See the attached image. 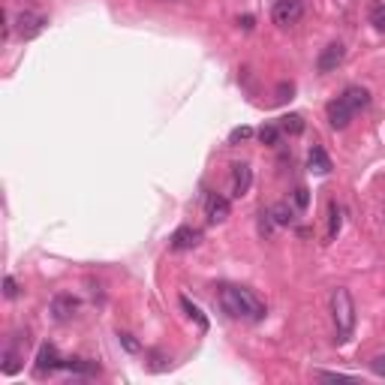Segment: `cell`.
Here are the masks:
<instances>
[{
    "mask_svg": "<svg viewBox=\"0 0 385 385\" xmlns=\"http://www.w3.org/2000/svg\"><path fill=\"white\" fill-rule=\"evenodd\" d=\"M325 114H329V124H331L334 129H346V127L352 124V118H355V112H352L349 105L340 100V96H337V100H331V103H329V109H325Z\"/></svg>",
    "mask_w": 385,
    "mask_h": 385,
    "instance_id": "cell-9",
    "label": "cell"
},
{
    "mask_svg": "<svg viewBox=\"0 0 385 385\" xmlns=\"http://www.w3.org/2000/svg\"><path fill=\"white\" fill-rule=\"evenodd\" d=\"M280 129L289 136H301L304 133V118L301 114H286V118H280Z\"/></svg>",
    "mask_w": 385,
    "mask_h": 385,
    "instance_id": "cell-17",
    "label": "cell"
},
{
    "mask_svg": "<svg viewBox=\"0 0 385 385\" xmlns=\"http://www.w3.org/2000/svg\"><path fill=\"white\" fill-rule=\"evenodd\" d=\"M343 57H346V48H343V43H329L319 52V57H316V70L322 72H334L343 63Z\"/></svg>",
    "mask_w": 385,
    "mask_h": 385,
    "instance_id": "cell-7",
    "label": "cell"
},
{
    "mask_svg": "<svg viewBox=\"0 0 385 385\" xmlns=\"http://www.w3.org/2000/svg\"><path fill=\"white\" fill-rule=\"evenodd\" d=\"M19 352H12V349H6L3 352V373L6 376H12V373H19Z\"/></svg>",
    "mask_w": 385,
    "mask_h": 385,
    "instance_id": "cell-20",
    "label": "cell"
},
{
    "mask_svg": "<svg viewBox=\"0 0 385 385\" xmlns=\"http://www.w3.org/2000/svg\"><path fill=\"white\" fill-rule=\"evenodd\" d=\"M292 91H295L292 85H280V91H277V103H286L292 96Z\"/></svg>",
    "mask_w": 385,
    "mask_h": 385,
    "instance_id": "cell-27",
    "label": "cell"
},
{
    "mask_svg": "<svg viewBox=\"0 0 385 385\" xmlns=\"http://www.w3.org/2000/svg\"><path fill=\"white\" fill-rule=\"evenodd\" d=\"M238 24L244 30H253V15H244V19H238Z\"/></svg>",
    "mask_w": 385,
    "mask_h": 385,
    "instance_id": "cell-29",
    "label": "cell"
},
{
    "mask_svg": "<svg viewBox=\"0 0 385 385\" xmlns=\"http://www.w3.org/2000/svg\"><path fill=\"white\" fill-rule=\"evenodd\" d=\"M220 304H223L226 313L235 316V319H250V322H259V319L265 316V304H262L253 292L238 289V286H226V289L220 292Z\"/></svg>",
    "mask_w": 385,
    "mask_h": 385,
    "instance_id": "cell-1",
    "label": "cell"
},
{
    "mask_svg": "<svg viewBox=\"0 0 385 385\" xmlns=\"http://www.w3.org/2000/svg\"><path fill=\"white\" fill-rule=\"evenodd\" d=\"M271 19L277 28H292L304 19V0H274Z\"/></svg>",
    "mask_w": 385,
    "mask_h": 385,
    "instance_id": "cell-3",
    "label": "cell"
},
{
    "mask_svg": "<svg viewBox=\"0 0 385 385\" xmlns=\"http://www.w3.org/2000/svg\"><path fill=\"white\" fill-rule=\"evenodd\" d=\"M3 295L6 298H15V295H19V283H15V277H3Z\"/></svg>",
    "mask_w": 385,
    "mask_h": 385,
    "instance_id": "cell-23",
    "label": "cell"
},
{
    "mask_svg": "<svg viewBox=\"0 0 385 385\" xmlns=\"http://www.w3.org/2000/svg\"><path fill=\"white\" fill-rule=\"evenodd\" d=\"M199 241H202L199 229L181 226V229H175V235H171V250H193V247H199Z\"/></svg>",
    "mask_w": 385,
    "mask_h": 385,
    "instance_id": "cell-12",
    "label": "cell"
},
{
    "mask_svg": "<svg viewBox=\"0 0 385 385\" xmlns=\"http://www.w3.org/2000/svg\"><path fill=\"white\" fill-rule=\"evenodd\" d=\"M371 24H373V30L385 34V3H379V6H373L371 10Z\"/></svg>",
    "mask_w": 385,
    "mask_h": 385,
    "instance_id": "cell-21",
    "label": "cell"
},
{
    "mask_svg": "<svg viewBox=\"0 0 385 385\" xmlns=\"http://www.w3.org/2000/svg\"><path fill=\"white\" fill-rule=\"evenodd\" d=\"M340 226H343V208H340L337 202H331L329 205V235H325V238H329V241L337 238Z\"/></svg>",
    "mask_w": 385,
    "mask_h": 385,
    "instance_id": "cell-16",
    "label": "cell"
},
{
    "mask_svg": "<svg viewBox=\"0 0 385 385\" xmlns=\"http://www.w3.org/2000/svg\"><path fill=\"white\" fill-rule=\"evenodd\" d=\"M256 136H259V142H262V145L274 147L277 142H280V127H277V124H265V127H262Z\"/></svg>",
    "mask_w": 385,
    "mask_h": 385,
    "instance_id": "cell-18",
    "label": "cell"
},
{
    "mask_svg": "<svg viewBox=\"0 0 385 385\" xmlns=\"http://www.w3.org/2000/svg\"><path fill=\"white\" fill-rule=\"evenodd\" d=\"M271 217H274V223L277 226H292V208H289V205H274V208H271Z\"/></svg>",
    "mask_w": 385,
    "mask_h": 385,
    "instance_id": "cell-19",
    "label": "cell"
},
{
    "mask_svg": "<svg viewBox=\"0 0 385 385\" xmlns=\"http://www.w3.org/2000/svg\"><path fill=\"white\" fill-rule=\"evenodd\" d=\"M371 371H373L376 376H382V379H385V352H382V355H376L373 362H371Z\"/></svg>",
    "mask_w": 385,
    "mask_h": 385,
    "instance_id": "cell-24",
    "label": "cell"
},
{
    "mask_svg": "<svg viewBox=\"0 0 385 385\" xmlns=\"http://www.w3.org/2000/svg\"><path fill=\"white\" fill-rule=\"evenodd\" d=\"M63 371L81 373V376H96V373H100V364H96V362H87V358H67Z\"/></svg>",
    "mask_w": 385,
    "mask_h": 385,
    "instance_id": "cell-14",
    "label": "cell"
},
{
    "mask_svg": "<svg viewBox=\"0 0 385 385\" xmlns=\"http://www.w3.org/2000/svg\"><path fill=\"white\" fill-rule=\"evenodd\" d=\"M322 379H352V376H346V373H319Z\"/></svg>",
    "mask_w": 385,
    "mask_h": 385,
    "instance_id": "cell-28",
    "label": "cell"
},
{
    "mask_svg": "<svg viewBox=\"0 0 385 385\" xmlns=\"http://www.w3.org/2000/svg\"><path fill=\"white\" fill-rule=\"evenodd\" d=\"M205 214H208V223H226L229 214H232V205H229L226 196L211 193L208 202H205Z\"/></svg>",
    "mask_w": 385,
    "mask_h": 385,
    "instance_id": "cell-8",
    "label": "cell"
},
{
    "mask_svg": "<svg viewBox=\"0 0 385 385\" xmlns=\"http://www.w3.org/2000/svg\"><path fill=\"white\" fill-rule=\"evenodd\" d=\"M45 24H48L45 15L24 10V12H19V19H15V30H19L21 39H34V37H39L45 30Z\"/></svg>",
    "mask_w": 385,
    "mask_h": 385,
    "instance_id": "cell-5",
    "label": "cell"
},
{
    "mask_svg": "<svg viewBox=\"0 0 385 385\" xmlns=\"http://www.w3.org/2000/svg\"><path fill=\"white\" fill-rule=\"evenodd\" d=\"M253 187V169L247 163H235L232 166V196L235 199H241V196H247Z\"/></svg>",
    "mask_w": 385,
    "mask_h": 385,
    "instance_id": "cell-10",
    "label": "cell"
},
{
    "mask_svg": "<svg viewBox=\"0 0 385 385\" xmlns=\"http://www.w3.org/2000/svg\"><path fill=\"white\" fill-rule=\"evenodd\" d=\"M307 169L313 171V175H329V171H331V160H329V154H325V147H319V145L310 147Z\"/></svg>",
    "mask_w": 385,
    "mask_h": 385,
    "instance_id": "cell-13",
    "label": "cell"
},
{
    "mask_svg": "<svg viewBox=\"0 0 385 385\" xmlns=\"http://www.w3.org/2000/svg\"><path fill=\"white\" fill-rule=\"evenodd\" d=\"M63 364H67V358H61V352L52 343H43L37 352V373L45 376V373H54V371H63Z\"/></svg>",
    "mask_w": 385,
    "mask_h": 385,
    "instance_id": "cell-6",
    "label": "cell"
},
{
    "mask_svg": "<svg viewBox=\"0 0 385 385\" xmlns=\"http://www.w3.org/2000/svg\"><path fill=\"white\" fill-rule=\"evenodd\" d=\"M250 136H253L250 127H235L232 133H229V145H241V142H247Z\"/></svg>",
    "mask_w": 385,
    "mask_h": 385,
    "instance_id": "cell-22",
    "label": "cell"
},
{
    "mask_svg": "<svg viewBox=\"0 0 385 385\" xmlns=\"http://www.w3.org/2000/svg\"><path fill=\"white\" fill-rule=\"evenodd\" d=\"M118 340H121V346H124L127 352H138V343L133 340V334H118Z\"/></svg>",
    "mask_w": 385,
    "mask_h": 385,
    "instance_id": "cell-25",
    "label": "cell"
},
{
    "mask_svg": "<svg viewBox=\"0 0 385 385\" xmlns=\"http://www.w3.org/2000/svg\"><path fill=\"white\" fill-rule=\"evenodd\" d=\"M331 319H334V331H337V343L349 340L352 329H355V301H352L349 289H343V286H337V289H331Z\"/></svg>",
    "mask_w": 385,
    "mask_h": 385,
    "instance_id": "cell-2",
    "label": "cell"
},
{
    "mask_svg": "<svg viewBox=\"0 0 385 385\" xmlns=\"http://www.w3.org/2000/svg\"><path fill=\"white\" fill-rule=\"evenodd\" d=\"M178 301H181V310H184V313H187V316H190V319H193V322H196V325H199V331H208V329H211V322H208V316H205V313H202V310H199V307H196V304H193V301H190V298H187V295H181V298H178Z\"/></svg>",
    "mask_w": 385,
    "mask_h": 385,
    "instance_id": "cell-15",
    "label": "cell"
},
{
    "mask_svg": "<svg viewBox=\"0 0 385 385\" xmlns=\"http://www.w3.org/2000/svg\"><path fill=\"white\" fill-rule=\"evenodd\" d=\"M340 100L358 114L362 109H367V105H371V91H367V87H362V85H349V87H343Z\"/></svg>",
    "mask_w": 385,
    "mask_h": 385,
    "instance_id": "cell-11",
    "label": "cell"
},
{
    "mask_svg": "<svg viewBox=\"0 0 385 385\" xmlns=\"http://www.w3.org/2000/svg\"><path fill=\"white\" fill-rule=\"evenodd\" d=\"M295 205H298L301 211H304L307 205H310V196H307V190H304V187H298V190H295Z\"/></svg>",
    "mask_w": 385,
    "mask_h": 385,
    "instance_id": "cell-26",
    "label": "cell"
},
{
    "mask_svg": "<svg viewBox=\"0 0 385 385\" xmlns=\"http://www.w3.org/2000/svg\"><path fill=\"white\" fill-rule=\"evenodd\" d=\"M79 307H81V301L76 298L72 292H61V295H54L52 298V319L54 322H72L79 313Z\"/></svg>",
    "mask_w": 385,
    "mask_h": 385,
    "instance_id": "cell-4",
    "label": "cell"
}]
</instances>
